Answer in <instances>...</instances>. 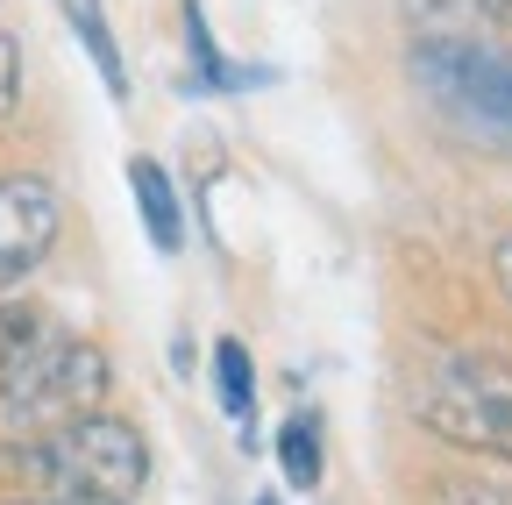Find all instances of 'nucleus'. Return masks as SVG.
<instances>
[{"mask_svg": "<svg viewBox=\"0 0 512 505\" xmlns=\"http://www.w3.org/2000/svg\"><path fill=\"white\" fill-rule=\"evenodd\" d=\"M256 505H278V498H256Z\"/></svg>", "mask_w": 512, "mask_h": 505, "instance_id": "16", "label": "nucleus"}, {"mask_svg": "<svg viewBox=\"0 0 512 505\" xmlns=\"http://www.w3.org/2000/svg\"><path fill=\"white\" fill-rule=\"evenodd\" d=\"M57 15H64V29L79 36V50L93 57V72H100L107 100H128V65H121V43H114L107 8H100V0H57Z\"/></svg>", "mask_w": 512, "mask_h": 505, "instance_id": "7", "label": "nucleus"}, {"mask_svg": "<svg viewBox=\"0 0 512 505\" xmlns=\"http://www.w3.org/2000/svg\"><path fill=\"white\" fill-rule=\"evenodd\" d=\"M278 470L292 491H313L320 470H328V449H320V413H285L278 420Z\"/></svg>", "mask_w": 512, "mask_h": 505, "instance_id": "10", "label": "nucleus"}, {"mask_svg": "<svg viewBox=\"0 0 512 505\" xmlns=\"http://www.w3.org/2000/svg\"><path fill=\"white\" fill-rule=\"evenodd\" d=\"M413 79L477 136L512 143V50L470 43V36H420L413 43Z\"/></svg>", "mask_w": 512, "mask_h": 505, "instance_id": "4", "label": "nucleus"}, {"mask_svg": "<svg viewBox=\"0 0 512 505\" xmlns=\"http://www.w3.org/2000/svg\"><path fill=\"white\" fill-rule=\"evenodd\" d=\"M185 57H192V93H242V86L256 79L249 65H235V57L214 43L200 0H185Z\"/></svg>", "mask_w": 512, "mask_h": 505, "instance_id": "8", "label": "nucleus"}, {"mask_svg": "<svg viewBox=\"0 0 512 505\" xmlns=\"http://www.w3.org/2000/svg\"><path fill=\"white\" fill-rule=\"evenodd\" d=\"M128 193H136V214H143V235L157 257H178L185 249V200H178V178L157 164V157H128Z\"/></svg>", "mask_w": 512, "mask_h": 505, "instance_id": "6", "label": "nucleus"}, {"mask_svg": "<svg viewBox=\"0 0 512 505\" xmlns=\"http://www.w3.org/2000/svg\"><path fill=\"white\" fill-rule=\"evenodd\" d=\"M484 8H491V15H498V22L512 29V0H484Z\"/></svg>", "mask_w": 512, "mask_h": 505, "instance_id": "14", "label": "nucleus"}, {"mask_svg": "<svg viewBox=\"0 0 512 505\" xmlns=\"http://www.w3.org/2000/svg\"><path fill=\"white\" fill-rule=\"evenodd\" d=\"M64 235V200L57 185L36 171H8L0 178V292L43 271V257Z\"/></svg>", "mask_w": 512, "mask_h": 505, "instance_id": "5", "label": "nucleus"}, {"mask_svg": "<svg viewBox=\"0 0 512 505\" xmlns=\"http://www.w3.org/2000/svg\"><path fill=\"white\" fill-rule=\"evenodd\" d=\"M413 413L427 434L512 463V363L484 349H427L413 370Z\"/></svg>", "mask_w": 512, "mask_h": 505, "instance_id": "3", "label": "nucleus"}, {"mask_svg": "<svg viewBox=\"0 0 512 505\" xmlns=\"http://www.w3.org/2000/svg\"><path fill=\"white\" fill-rule=\"evenodd\" d=\"M15 100H22V43L0 29V114H15Z\"/></svg>", "mask_w": 512, "mask_h": 505, "instance_id": "12", "label": "nucleus"}, {"mask_svg": "<svg viewBox=\"0 0 512 505\" xmlns=\"http://www.w3.org/2000/svg\"><path fill=\"white\" fill-rule=\"evenodd\" d=\"M29 505H43V498H29Z\"/></svg>", "mask_w": 512, "mask_h": 505, "instance_id": "17", "label": "nucleus"}, {"mask_svg": "<svg viewBox=\"0 0 512 505\" xmlns=\"http://www.w3.org/2000/svg\"><path fill=\"white\" fill-rule=\"evenodd\" d=\"M15 477H29L43 505H136L150 484V441L136 420L93 406L57 434L15 441Z\"/></svg>", "mask_w": 512, "mask_h": 505, "instance_id": "2", "label": "nucleus"}, {"mask_svg": "<svg viewBox=\"0 0 512 505\" xmlns=\"http://www.w3.org/2000/svg\"><path fill=\"white\" fill-rule=\"evenodd\" d=\"M93 406H107L100 342L15 306L8 342H0V427L15 441H36V434H57L64 420H79Z\"/></svg>", "mask_w": 512, "mask_h": 505, "instance_id": "1", "label": "nucleus"}, {"mask_svg": "<svg viewBox=\"0 0 512 505\" xmlns=\"http://www.w3.org/2000/svg\"><path fill=\"white\" fill-rule=\"evenodd\" d=\"M8 321H15V306H0V342H8Z\"/></svg>", "mask_w": 512, "mask_h": 505, "instance_id": "15", "label": "nucleus"}, {"mask_svg": "<svg viewBox=\"0 0 512 505\" xmlns=\"http://www.w3.org/2000/svg\"><path fill=\"white\" fill-rule=\"evenodd\" d=\"M491 271H498V285H505V299H512V235L498 242V257H491Z\"/></svg>", "mask_w": 512, "mask_h": 505, "instance_id": "13", "label": "nucleus"}, {"mask_svg": "<svg viewBox=\"0 0 512 505\" xmlns=\"http://www.w3.org/2000/svg\"><path fill=\"white\" fill-rule=\"evenodd\" d=\"M427 505H512V484H491V477H434Z\"/></svg>", "mask_w": 512, "mask_h": 505, "instance_id": "11", "label": "nucleus"}, {"mask_svg": "<svg viewBox=\"0 0 512 505\" xmlns=\"http://www.w3.org/2000/svg\"><path fill=\"white\" fill-rule=\"evenodd\" d=\"M214 399H221V413H228L242 434L256 427V356H249L242 335H221V342H214Z\"/></svg>", "mask_w": 512, "mask_h": 505, "instance_id": "9", "label": "nucleus"}]
</instances>
